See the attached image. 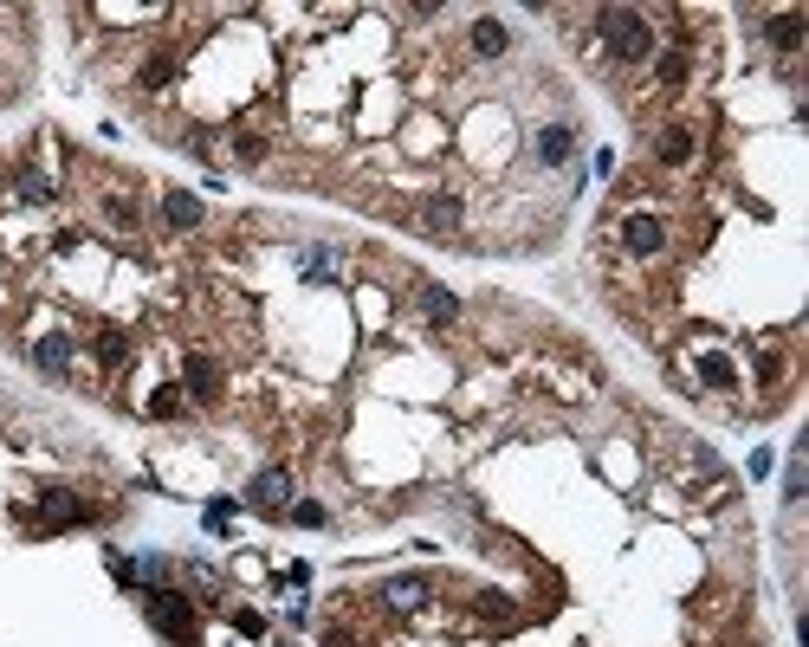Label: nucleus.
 Segmentation results:
<instances>
[{"label":"nucleus","mask_w":809,"mask_h":647,"mask_svg":"<svg viewBox=\"0 0 809 647\" xmlns=\"http://www.w3.org/2000/svg\"><path fill=\"white\" fill-rule=\"evenodd\" d=\"M596 33H602V46H609L622 65L654 59V26H647V14H635V7H602L596 14Z\"/></svg>","instance_id":"nucleus-1"},{"label":"nucleus","mask_w":809,"mask_h":647,"mask_svg":"<svg viewBox=\"0 0 809 647\" xmlns=\"http://www.w3.org/2000/svg\"><path fill=\"white\" fill-rule=\"evenodd\" d=\"M143 595H149V622L169 634V641L194 647V609H188V595H175V589H143Z\"/></svg>","instance_id":"nucleus-2"},{"label":"nucleus","mask_w":809,"mask_h":647,"mask_svg":"<svg viewBox=\"0 0 809 647\" xmlns=\"http://www.w3.org/2000/svg\"><path fill=\"white\" fill-rule=\"evenodd\" d=\"M622 247H628L635 259H654V253L667 247V227H661L654 214H628V220H622Z\"/></svg>","instance_id":"nucleus-3"},{"label":"nucleus","mask_w":809,"mask_h":647,"mask_svg":"<svg viewBox=\"0 0 809 647\" xmlns=\"http://www.w3.org/2000/svg\"><path fill=\"white\" fill-rule=\"evenodd\" d=\"M247 499H253L259 511H278V505L292 499V473H286V466H266V473L247 485Z\"/></svg>","instance_id":"nucleus-4"},{"label":"nucleus","mask_w":809,"mask_h":647,"mask_svg":"<svg viewBox=\"0 0 809 647\" xmlns=\"http://www.w3.org/2000/svg\"><path fill=\"white\" fill-rule=\"evenodd\" d=\"M654 155L667 162V169H686V162H693V130H686V124H667V130L654 136Z\"/></svg>","instance_id":"nucleus-5"},{"label":"nucleus","mask_w":809,"mask_h":647,"mask_svg":"<svg viewBox=\"0 0 809 647\" xmlns=\"http://www.w3.org/2000/svg\"><path fill=\"white\" fill-rule=\"evenodd\" d=\"M421 227H428V233H440V239L460 233V201H454V194H434L428 208H421Z\"/></svg>","instance_id":"nucleus-6"},{"label":"nucleus","mask_w":809,"mask_h":647,"mask_svg":"<svg viewBox=\"0 0 809 647\" xmlns=\"http://www.w3.org/2000/svg\"><path fill=\"white\" fill-rule=\"evenodd\" d=\"M33 362H39L46 376H65V370H71V337H39V343H33Z\"/></svg>","instance_id":"nucleus-7"},{"label":"nucleus","mask_w":809,"mask_h":647,"mask_svg":"<svg viewBox=\"0 0 809 647\" xmlns=\"http://www.w3.org/2000/svg\"><path fill=\"white\" fill-rule=\"evenodd\" d=\"M512 46V33H505V20H493V14H485V20H473V52H485V59H499Z\"/></svg>","instance_id":"nucleus-8"},{"label":"nucleus","mask_w":809,"mask_h":647,"mask_svg":"<svg viewBox=\"0 0 809 647\" xmlns=\"http://www.w3.org/2000/svg\"><path fill=\"white\" fill-rule=\"evenodd\" d=\"M570 149H577L570 124H544L538 130V162H570Z\"/></svg>","instance_id":"nucleus-9"},{"label":"nucleus","mask_w":809,"mask_h":647,"mask_svg":"<svg viewBox=\"0 0 809 647\" xmlns=\"http://www.w3.org/2000/svg\"><path fill=\"white\" fill-rule=\"evenodd\" d=\"M188 389H194V401H214V395H221V362L188 356Z\"/></svg>","instance_id":"nucleus-10"},{"label":"nucleus","mask_w":809,"mask_h":647,"mask_svg":"<svg viewBox=\"0 0 809 647\" xmlns=\"http://www.w3.org/2000/svg\"><path fill=\"white\" fill-rule=\"evenodd\" d=\"M39 505H46V524H52V531H59V524H78V518H85V505H78L71 492H59V485H52V492H39Z\"/></svg>","instance_id":"nucleus-11"},{"label":"nucleus","mask_w":809,"mask_h":647,"mask_svg":"<svg viewBox=\"0 0 809 647\" xmlns=\"http://www.w3.org/2000/svg\"><path fill=\"white\" fill-rule=\"evenodd\" d=\"M162 220H169V227H201V201L188 188H175L169 201H162Z\"/></svg>","instance_id":"nucleus-12"},{"label":"nucleus","mask_w":809,"mask_h":647,"mask_svg":"<svg viewBox=\"0 0 809 647\" xmlns=\"http://www.w3.org/2000/svg\"><path fill=\"white\" fill-rule=\"evenodd\" d=\"M421 311H428V324H454V317H460V298H454L447 286H428V292H421Z\"/></svg>","instance_id":"nucleus-13"},{"label":"nucleus","mask_w":809,"mask_h":647,"mask_svg":"<svg viewBox=\"0 0 809 647\" xmlns=\"http://www.w3.org/2000/svg\"><path fill=\"white\" fill-rule=\"evenodd\" d=\"M764 33H771V46H777V52H796V46H803V14H777Z\"/></svg>","instance_id":"nucleus-14"},{"label":"nucleus","mask_w":809,"mask_h":647,"mask_svg":"<svg viewBox=\"0 0 809 647\" xmlns=\"http://www.w3.org/2000/svg\"><path fill=\"white\" fill-rule=\"evenodd\" d=\"M382 595H389V602H395V609H415V602H421V595H428V583H421V577H395V583H389V589H382Z\"/></svg>","instance_id":"nucleus-15"},{"label":"nucleus","mask_w":809,"mask_h":647,"mask_svg":"<svg viewBox=\"0 0 809 647\" xmlns=\"http://www.w3.org/2000/svg\"><path fill=\"white\" fill-rule=\"evenodd\" d=\"M700 382H712V389H732V362H725V356H700Z\"/></svg>","instance_id":"nucleus-16"},{"label":"nucleus","mask_w":809,"mask_h":647,"mask_svg":"<svg viewBox=\"0 0 809 647\" xmlns=\"http://www.w3.org/2000/svg\"><path fill=\"white\" fill-rule=\"evenodd\" d=\"M98 356H104L110 370H117V362L130 356V337H124V331H104V337H98Z\"/></svg>","instance_id":"nucleus-17"},{"label":"nucleus","mask_w":809,"mask_h":647,"mask_svg":"<svg viewBox=\"0 0 809 647\" xmlns=\"http://www.w3.org/2000/svg\"><path fill=\"white\" fill-rule=\"evenodd\" d=\"M686 65H693V59H686V52H661V85H686Z\"/></svg>","instance_id":"nucleus-18"},{"label":"nucleus","mask_w":809,"mask_h":647,"mask_svg":"<svg viewBox=\"0 0 809 647\" xmlns=\"http://www.w3.org/2000/svg\"><path fill=\"white\" fill-rule=\"evenodd\" d=\"M169 78H175L169 59H149V65H143V91H169Z\"/></svg>","instance_id":"nucleus-19"},{"label":"nucleus","mask_w":809,"mask_h":647,"mask_svg":"<svg viewBox=\"0 0 809 647\" xmlns=\"http://www.w3.org/2000/svg\"><path fill=\"white\" fill-rule=\"evenodd\" d=\"M104 214H110L117 227H136V201H124V194H110V201H104Z\"/></svg>","instance_id":"nucleus-20"},{"label":"nucleus","mask_w":809,"mask_h":647,"mask_svg":"<svg viewBox=\"0 0 809 647\" xmlns=\"http://www.w3.org/2000/svg\"><path fill=\"white\" fill-rule=\"evenodd\" d=\"M233 155L240 162H266V136H233Z\"/></svg>","instance_id":"nucleus-21"},{"label":"nucleus","mask_w":809,"mask_h":647,"mask_svg":"<svg viewBox=\"0 0 809 647\" xmlns=\"http://www.w3.org/2000/svg\"><path fill=\"white\" fill-rule=\"evenodd\" d=\"M20 194H26V201H52V182H46V175H26Z\"/></svg>","instance_id":"nucleus-22"},{"label":"nucleus","mask_w":809,"mask_h":647,"mask_svg":"<svg viewBox=\"0 0 809 647\" xmlns=\"http://www.w3.org/2000/svg\"><path fill=\"white\" fill-rule=\"evenodd\" d=\"M227 518H233V505H227V499H214V505H208V531H227Z\"/></svg>","instance_id":"nucleus-23"},{"label":"nucleus","mask_w":809,"mask_h":647,"mask_svg":"<svg viewBox=\"0 0 809 647\" xmlns=\"http://www.w3.org/2000/svg\"><path fill=\"white\" fill-rule=\"evenodd\" d=\"M292 518H298V524H324V505H311V499H305V505H292Z\"/></svg>","instance_id":"nucleus-24"},{"label":"nucleus","mask_w":809,"mask_h":647,"mask_svg":"<svg viewBox=\"0 0 809 647\" xmlns=\"http://www.w3.org/2000/svg\"><path fill=\"white\" fill-rule=\"evenodd\" d=\"M324 647H350V634H343V628H331V634H324Z\"/></svg>","instance_id":"nucleus-25"}]
</instances>
